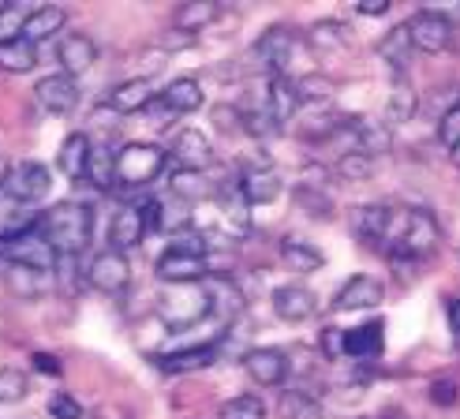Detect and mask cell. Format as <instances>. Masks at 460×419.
<instances>
[{
  "label": "cell",
  "instance_id": "obj_35",
  "mask_svg": "<svg viewBox=\"0 0 460 419\" xmlns=\"http://www.w3.org/2000/svg\"><path fill=\"white\" fill-rule=\"evenodd\" d=\"M217 4H210V0H191V4H180L176 8V15H172V27L176 31H183V34H195L199 38V31H206L210 22L217 19Z\"/></svg>",
  "mask_w": 460,
  "mask_h": 419
},
{
  "label": "cell",
  "instance_id": "obj_10",
  "mask_svg": "<svg viewBox=\"0 0 460 419\" xmlns=\"http://www.w3.org/2000/svg\"><path fill=\"white\" fill-rule=\"evenodd\" d=\"M389 214H394V206H389V202L352 206L349 210V236L356 244H367V247H382L385 232H389Z\"/></svg>",
  "mask_w": 460,
  "mask_h": 419
},
{
  "label": "cell",
  "instance_id": "obj_36",
  "mask_svg": "<svg viewBox=\"0 0 460 419\" xmlns=\"http://www.w3.org/2000/svg\"><path fill=\"white\" fill-rule=\"evenodd\" d=\"M34 64H38V49L31 41H22V38L0 41V72L27 76V72H34Z\"/></svg>",
  "mask_w": 460,
  "mask_h": 419
},
{
  "label": "cell",
  "instance_id": "obj_31",
  "mask_svg": "<svg viewBox=\"0 0 460 419\" xmlns=\"http://www.w3.org/2000/svg\"><path fill=\"white\" fill-rule=\"evenodd\" d=\"M382 352V322H367L356 330H344V356L352 360H375Z\"/></svg>",
  "mask_w": 460,
  "mask_h": 419
},
{
  "label": "cell",
  "instance_id": "obj_22",
  "mask_svg": "<svg viewBox=\"0 0 460 419\" xmlns=\"http://www.w3.org/2000/svg\"><path fill=\"white\" fill-rule=\"evenodd\" d=\"M420 109V94H416V86H411L408 76H397L394 83H389V98H385V128L394 131V128H404L411 116H416Z\"/></svg>",
  "mask_w": 460,
  "mask_h": 419
},
{
  "label": "cell",
  "instance_id": "obj_29",
  "mask_svg": "<svg viewBox=\"0 0 460 419\" xmlns=\"http://www.w3.org/2000/svg\"><path fill=\"white\" fill-rule=\"evenodd\" d=\"M217 360V344H191V348H180V352H169L161 356L157 367L165 370V375H188V370H199V367H210Z\"/></svg>",
  "mask_w": 460,
  "mask_h": 419
},
{
  "label": "cell",
  "instance_id": "obj_1",
  "mask_svg": "<svg viewBox=\"0 0 460 419\" xmlns=\"http://www.w3.org/2000/svg\"><path fill=\"white\" fill-rule=\"evenodd\" d=\"M442 244V225L438 218L423 206H394L389 214V232H385V259L394 266H416L423 259H430Z\"/></svg>",
  "mask_w": 460,
  "mask_h": 419
},
{
  "label": "cell",
  "instance_id": "obj_11",
  "mask_svg": "<svg viewBox=\"0 0 460 419\" xmlns=\"http://www.w3.org/2000/svg\"><path fill=\"white\" fill-rule=\"evenodd\" d=\"M34 102L53 116H72L79 109V83L72 76H64V72L41 76L34 83Z\"/></svg>",
  "mask_w": 460,
  "mask_h": 419
},
{
  "label": "cell",
  "instance_id": "obj_18",
  "mask_svg": "<svg viewBox=\"0 0 460 419\" xmlns=\"http://www.w3.org/2000/svg\"><path fill=\"white\" fill-rule=\"evenodd\" d=\"M202 289H206V299H210V311L221 318V325L233 322V318L243 311V304H247L243 289L233 281V277H225V273H217V277H206Z\"/></svg>",
  "mask_w": 460,
  "mask_h": 419
},
{
  "label": "cell",
  "instance_id": "obj_38",
  "mask_svg": "<svg viewBox=\"0 0 460 419\" xmlns=\"http://www.w3.org/2000/svg\"><path fill=\"white\" fill-rule=\"evenodd\" d=\"M281 419H322V401L311 389H285L278 401Z\"/></svg>",
  "mask_w": 460,
  "mask_h": 419
},
{
  "label": "cell",
  "instance_id": "obj_28",
  "mask_svg": "<svg viewBox=\"0 0 460 419\" xmlns=\"http://www.w3.org/2000/svg\"><path fill=\"white\" fill-rule=\"evenodd\" d=\"M278 254H281V263H285L292 273H314V270L326 266V254H322V251H318L311 240H304V236H285L281 247H278Z\"/></svg>",
  "mask_w": 460,
  "mask_h": 419
},
{
  "label": "cell",
  "instance_id": "obj_51",
  "mask_svg": "<svg viewBox=\"0 0 460 419\" xmlns=\"http://www.w3.org/2000/svg\"><path fill=\"white\" fill-rule=\"evenodd\" d=\"M143 112L150 116V128H169V124L176 120V116H172V112H169L165 105H161V98H154V102H150V105H146Z\"/></svg>",
  "mask_w": 460,
  "mask_h": 419
},
{
  "label": "cell",
  "instance_id": "obj_25",
  "mask_svg": "<svg viewBox=\"0 0 460 419\" xmlns=\"http://www.w3.org/2000/svg\"><path fill=\"white\" fill-rule=\"evenodd\" d=\"M86 180H90V188H98V192L117 188V147H112L109 138H102V143H90Z\"/></svg>",
  "mask_w": 460,
  "mask_h": 419
},
{
  "label": "cell",
  "instance_id": "obj_5",
  "mask_svg": "<svg viewBox=\"0 0 460 419\" xmlns=\"http://www.w3.org/2000/svg\"><path fill=\"white\" fill-rule=\"evenodd\" d=\"M292 53H296V34L288 27H270L255 45H251L243 72H262L266 79L270 76H288Z\"/></svg>",
  "mask_w": 460,
  "mask_h": 419
},
{
  "label": "cell",
  "instance_id": "obj_33",
  "mask_svg": "<svg viewBox=\"0 0 460 419\" xmlns=\"http://www.w3.org/2000/svg\"><path fill=\"white\" fill-rule=\"evenodd\" d=\"M307 45L314 53H341L349 45V27L341 19H318L307 31Z\"/></svg>",
  "mask_w": 460,
  "mask_h": 419
},
{
  "label": "cell",
  "instance_id": "obj_39",
  "mask_svg": "<svg viewBox=\"0 0 460 419\" xmlns=\"http://www.w3.org/2000/svg\"><path fill=\"white\" fill-rule=\"evenodd\" d=\"M38 225V214L31 206H19V202H4L0 206V244L4 240H12V236H19V232H31Z\"/></svg>",
  "mask_w": 460,
  "mask_h": 419
},
{
  "label": "cell",
  "instance_id": "obj_13",
  "mask_svg": "<svg viewBox=\"0 0 460 419\" xmlns=\"http://www.w3.org/2000/svg\"><path fill=\"white\" fill-rule=\"evenodd\" d=\"M236 188L247 199V206H270V202L281 199L285 180H281L278 169H270V165H247L236 176Z\"/></svg>",
  "mask_w": 460,
  "mask_h": 419
},
{
  "label": "cell",
  "instance_id": "obj_17",
  "mask_svg": "<svg viewBox=\"0 0 460 419\" xmlns=\"http://www.w3.org/2000/svg\"><path fill=\"white\" fill-rule=\"evenodd\" d=\"M270 304H273V315H278L281 322H307L318 315V296L304 285H281V289H273L270 296Z\"/></svg>",
  "mask_w": 460,
  "mask_h": 419
},
{
  "label": "cell",
  "instance_id": "obj_2",
  "mask_svg": "<svg viewBox=\"0 0 460 419\" xmlns=\"http://www.w3.org/2000/svg\"><path fill=\"white\" fill-rule=\"evenodd\" d=\"M38 232L57 254L79 259L86 244L94 240V214H90V206H83V202H57L53 210H45L38 218Z\"/></svg>",
  "mask_w": 460,
  "mask_h": 419
},
{
  "label": "cell",
  "instance_id": "obj_56",
  "mask_svg": "<svg viewBox=\"0 0 460 419\" xmlns=\"http://www.w3.org/2000/svg\"><path fill=\"white\" fill-rule=\"evenodd\" d=\"M8 169H12V165H8V157H0V192H4V180H8Z\"/></svg>",
  "mask_w": 460,
  "mask_h": 419
},
{
  "label": "cell",
  "instance_id": "obj_48",
  "mask_svg": "<svg viewBox=\"0 0 460 419\" xmlns=\"http://www.w3.org/2000/svg\"><path fill=\"white\" fill-rule=\"evenodd\" d=\"M195 41H199L195 34H183V31L169 27L165 34H161V38H157V53H165V57H169V53H180V49H191V45H195Z\"/></svg>",
  "mask_w": 460,
  "mask_h": 419
},
{
  "label": "cell",
  "instance_id": "obj_41",
  "mask_svg": "<svg viewBox=\"0 0 460 419\" xmlns=\"http://www.w3.org/2000/svg\"><path fill=\"white\" fill-rule=\"evenodd\" d=\"M217 419H266V405L259 397H251V393H240V397L225 401L217 408Z\"/></svg>",
  "mask_w": 460,
  "mask_h": 419
},
{
  "label": "cell",
  "instance_id": "obj_44",
  "mask_svg": "<svg viewBox=\"0 0 460 419\" xmlns=\"http://www.w3.org/2000/svg\"><path fill=\"white\" fill-rule=\"evenodd\" d=\"M34 8L27 4V0H15V4H4V12H0V41H12L22 34V22H27Z\"/></svg>",
  "mask_w": 460,
  "mask_h": 419
},
{
  "label": "cell",
  "instance_id": "obj_16",
  "mask_svg": "<svg viewBox=\"0 0 460 419\" xmlns=\"http://www.w3.org/2000/svg\"><path fill=\"white\" fill-rule=\"evenodd\" d=\"M146 240V221H143V206L139 202H124L109 221V247L128 254L131 247H139Z\"/></svg>",
  "mask_w": 460,
  "mask_h": 419
},
{
  "label": "cell",
  "instance_id": "obj_57",
  "mask_svg": "<svg viewBox=\"0 0 460 419\" xmlns=\"http://www.w3.org/2000/svg\"><path fill=\"white\" fill-rule=\"evenodd\" d=\"M449 161H453V165H456V169H460V143H456V147H453V150H449Z\"/></svg>",
  "mask_w": 460,
  "mask_h": 419
},
{
  "label": "cell",
  "instance_id": "obj_4",
  "mask_svg": "<svg viewBox=\"0 0 460 419\" xmlns=\"http://www.w3.org/2000/svg\"><path fill=\"white\" fill-rule=\"evenodd\" d=\"M154 315L169 325V330H188V325L202 322L210 315V299H206L202 281L191 285H161L154 296Z\"/></svg>",
  "mask_w": 460,
  "mask_h": 419
},
{
  "label": "cell",
  "instance_id": "obj_43",
  "mask_svg": "<svg viewBox=\"0 0 460 419\" xmlns=\"http://www.w3.org/2000/svg\"><path fill=\"white\" fill-rule=\"evenodd\" d=\"M27 389H31V382H27V375H22L19 367H0V405L22 401L27 397Z\"/></svg>",
  "mask_w": 460,
  "mask_h": 419
},
{
  "label": "cell",
  "instance_id": "obj_7",
  "mask_svg": "<svg viewBox=\"0 0 460 419\" xmlns=\"http://www.w3.org/2000/svg\"><path fill=\"white\" fill-rule=\"evenodd\" d=\"M83 281H86L90 289L105 292V296H120V292H128V285H131V263H128V254L112 251V247L98 251L94 259L86 263Z\"/></svg>",
  "mask_w": 460,
  "mask_h": 419
},
{
  "label": "cell",
  "instance_id": "obj_14",
  "mask_svg": "<svg viewBox=\"0 0 460 419\" xmlns=\"http://www.w3.org/2000/svg\"><path fill=\"white\" fill-rule=\"evenodd\" d=\"M154 273L161 285H191L210 277V259H195V254H180V251H161V259L154 263Z\"/></svg>",
  "mask_w": 460,
  "mask_h": 419
},
{
  "label": "cell",
  "instance_id": "obj_34",
  "mask_svg": "<svg viewBox=\"0 0 460 419\" xmlns=\"http://www.w3.org/2000/svg\"><path fill=\"white\" fill-rule=\"evenodd\" d=\"M210 180H206V173H188V169H172L169 173V195H176L180 202H202V199H210Z\"/></svg>",
  "mask_w": 460,
  "mask_h": 419
},
{
  "label": "cell",
  "instance_id": "obj_54",
  "mask_svg": "<svg viewBox=\"0 0 460 419\" xmlns=\"http://www.w3.org/2000/svg\"><path fill=\"white\" fill-rule=\"evenodd\" d=\"M356 12L367 15V19H378L389 12V0H356Z\"/></svg>",
  "mask_w": 460,
  "mask_h": 419
},
{
  "label": "cell",
  "instance_id": "obj_50",
  "mask_svg": "<svg viewBox=\"0 0 460 419\" xmlns=\"http://www.w3.org/2000/svg\"><path fill=\"white\" fill-rule=\"evenodd\" d=\"M322 352H326L330 360L333 356H344V330H337V325H326V330H322Z\"/></svg>",
  "mask_w": 460,
  "mask_h": 419
},
{
  "label": "cell",
  "instance_id": "obj_21",
  "mask_svg": "<svg viewBox=\"0 0 460 419\" xmlns=\"http://www.w3.org/2000/svg\"><path fill=\"white\" fill-rule=\"evenodd\" d=\"M57 60H60V72L79 79L83 72H90L98 60V45L90 41L86 34H64L57 45Z\"/></svg>",
  "mask_w": 460,
  "mask_h": 419
},
{
  "label": "cell",
  "instance_id": "obj_23",
  "mask_svg": "<svg viewBox=\"0 0 460 419\" xmlns=\"http://www.w3.org/2000/svg\"><path fill=\"white\" fill-rule=\"evenodd\" d=\"M262 102L270 109V116L278 124H288L300 116V98H296V86H292V76H270L266 79V90H262Z\"/></svg>",
  "mask_w": 460,
  "mask_h": 419
},
{
  "label": "cell",
  "instance_id": "obj_52",
  "mask_svg": "<svg viewBox=\"0 0 460 419\" xmlns=\"http://www.w3.org/2000/svg\"><path fill=\"white\" fill-rule=\"evenodd\" d=\"M31 363H34L38 375H49V379H57L60 370H64V367H60V360H57V356H49V352H34V356H31Z\"/></svg>",
  "mask_w": 460,
  "mask_h": 419
},
{
  "label": "cell",
  "instance_id": "obj_59",
  "mask_svg": "<svg viewBox=\"0 0 460 419\" xmlns=\"http://www.w3.org/2000/svg\"><path fill=\"white\" fill-rule=\"evenodd\" d=\"M359 419H367V415H359Z\"/></svg>",
  "mask_w": 460,
  "mask_h": 419
},
{
  "label": "cell",
  "instance_id": "obj_32",
  "mask_svg": "<svg viewBox=\"0 0 460 419\" xmlns=\"http://www.w3.org/2000/svg\"><path fill=\"white\" fill-rule=\"evenodd\" d=\"M4 281H8V289L19 299H38V296H45V289H49V273L31 270V266L4 263Z\"/></svg>",
  "mask_w": 460,
  "mask_h": 419
},
{
  "label": "cell",
  "instance_id": "obj_49",
  "mask_svg": "<svg viewBox=\"0 0 460 419\" xmlns=\"http://www.w3.org/2000/svg\"><path fill=\"white\" fill-rule=\"evenodd\" d=\"M49 415L53 419H83V405L72 397V393H57L49 401Z\"/></svg>",
  "mask_w": 460,
  "mask_h": 419
},
{
  "label": "cell",
  "instance_id": "obj_30",
  "mask_svg": "<svg viewBox=\"0 0 460 419\" xmlns=\"http://www.w3.org/2000/svg\"><path fill=\"white\" fill-rule=\"evenodd\" d=\"M411 38H408V31H404V22L401 27H394L382 41H378V57L389 64V72H394V79L397 76H408V60H411Z\"/></svg>",
  "mask_w": 460,
  "mask_h": 419
},
{
  "label": "cell",
  "instance_id": "obj_3",
  "mask_svg": "<svg viewBox=\"0 0 460 419\" xmlns=\"http://www.w3.org/2000/svg\"><path fill=\"white\" fill-rule=\"evenodd\" d=\"M169 154L157 143H124L117 147V188L120 192H143L165 173Z\"/></svg>",
  "mask_w": 460,
  "mask_h": 419
},
{
  "label": "cell",
  "instance_id": "obj_6",
  "mask_svg": "<svg viewBox=\"0 0 460 419\" xmlns=\"http://www.w3.org/2000/svg\"><path fill=\"white\" fill-rule=\"evenodd\" d=\"M404 31L411 38V49L416 53H446L449 45H453V19L442 15L438 8H423L416 12L408 22H404Z\"/></svg>",
  "mask_w": 460,
  "mask_h": 419
},
{
  "label": "cell",
  "instance_id": "obj_53",
  "mask_svg": "<svg viewBox=\"0 0 460 419\" xmlns=\"http://www.w3.org/2000/svg\"><path fill=\"white\" fill-rule=\"evenodd\" d=\"M456 393H460V389H456L453 382H434V386H430V401L446 408V405H456Z\"/></svg>",
  "mask_w": 460,
  "mask_h": 419
},
{
  "label": "cell",
  "instance_id": "obj_40",
  "mask_svg": "<svg viewBox=\"0 0 460 419\" xmlns=\"http://www.w3.org/2000/svg\"><path fill=\"white\" fill-rule=\"evenodd\" d=\"M292 86H296V98H300V109L304 105H322V102L333 98V83L322 72H307L300 79H292Z\"/></svg>",
  "mask_w": 460,
  "mask_h": 419
},
{
  "label": "cell",
  "instance_id": "obj_12",
  "mask_svg": "<svg viewBox=\"0 0 460 419\" xmlns=\"http://www.w3.org/2000/svg\"><path fill=\"white\" fill-rule=\"evenodd\" d=\"M382 304H385V285L371 273H356L333 292V311H375Z\"/></svg>",
  "mask_w": 460,
  "mask_h": 419
},
{
  "label": "cell",
  "instance_id": "obj_55",
  "mask_svg": "<svg viewBox=\"0 0 460 419\" xmlns=\"http://www.w3.org/2000/svg\"><path fill=\"white\" fill-rule=\"evenodd\" d=\"M449 325H453V334H456V341H460V296L449 304Z\"/></svg>",
  "mask_w": 460,
  "mask_h": 419
},
{
  "label": "cell",
  "instance_id": "obj_19",
  "mask_svg": "<svg viewBox=\"0 0 460 419\" xmlns=\"http://www.w3.org/2000/svg\"><path fill=\"white\" fill-rule=\"evenodd\" d=\"M157 98V90H154V79H143V76H131L124 83H117L109 90V98L105 105L117 112V116H131V112H143L150 102Z\"/></svg>",
  "mask_w": 460,
  "mask_h": 419
},
{
  "label": "cell",
  "instance_id": "obj_42",
  "mask_svg": "<svg viewBox=\"0 0 460 419\" xmlns=\"http://www.w3.org/2000/svg\"><path fill=\"white\" fill-rule=\"evenodd\" d=\"M375 169H378V157H371V154H349V157L333 161V173L341 180H367V176H375Z\"/></svg>",
  "mask_w": 460,
  "mask_h": 419
},
{
  "label": "cell",
  "instance_id": "obj_37",
  "mask_svg": "<svg viewBox=\"0 0 460 419\" xmlns=\"http://www.w3.org/2000/svg\"><path fill=\"white\" fill-rule=\"evenodd\" d=\"M292 202L304 210L307 218H314V221H330L333 218V199L318 188V183H296L292 188Z\"/></svg>",
  "mask_w": 460,
  "mask_h": 419
},
{
  "label": "cell",
  "instance_id": "obj_58",
  "mask_svg": "<svg viewBox=\"0 0 460 419\" xmlns=\"http://www.w3.org/2000/svg\"><path fill=\"white\" fill-rule=\"evenodd\" d=\"M394 419H404V415H394Z\"/></svg>",
  "mask_w": 460,
  "mask_h": 419
},
{
  "label": "cell",
  "instance_id": "obj_45",
  "mask_svg": "<svg viewBox=\"0 0 460 419\" xmlns=\"http://www.w3.org/2000/svg\"><path fill=\"white\" fill-rule=\"evenodd\" d=\"M169 251H180V254H195V259H206V254H210V244H206V236H202L199 228H183V232H176V236H172Z\"/></svg>",
  "mask_w": 460,
  "mask_h": 419
},
{
  "label": "cell",
  "instance_id": "obj_46",
  "mask_svg": "<svg viewBox=\"0 0 460 419\" xmlns=\"http://www.w3.org/2000/svg\"><path fill=\"white\" fill-rule=\"evenodd\" d=\"M420 105L442 120V116H446L453 105H460V86H438V90H434V94H430L427 102H420Z\"/></svg>",
  "mask_w": 460,
  "mask_h": 419
},
{
  "label": "cell",
  "instance_id": "obj_27",
  "mask_svg": "<svg viewBox=\"0 0 460 419\" xmlns=\"http://www.w3.org/2000/svg\"><path fill=\"white\" fill-rule=\"evenodd\" d=\"M161 105H165L176 120L180 116H191V112H199L202 109V102H206V94H202V86L195 83V79H172L165 90H161Z\"/></svg>",
  "mask_w": 460,
  "mask_h": 419
},
{
  "label": "cell",
  "instance_id": "obj_15",
  "mask_svg": "<svg viewBox=\"0 0 460 419\" xmlns=\"http://www.w3.org/2000/svg\"><path fill=\"white\" fill-rule=\"evenodd\" d=\"M165 154L176 161V169H188V173H206V165L214 161L210 138H206L199 128L176 131V135H172V147H169Z\"/></svg>",
  "mask_w": 460,
  "mask_h": 419
},
{
  "label": "cell",
  "instance_id": "obj_26",
  "mask_svg": "<svg viewBox=\"0 0 460 419\" xmlns=\"http://www.w3.org/2000/svg\"><path fill=\"white\" fill-rule=\"evenodd\" d=\"M86 161H90V135L72 131L57 150V169L64 173V180L79 183V180H86Z\"/></svg>",
  "mask_w": 460,
  "mask_h": 419
},
{
  "label": "cell",
  "instance_id": "obj_20",
  "mask_svg": "<svg viewBox=\"0 0 460 419\" xmlns=\"http://www.w3.org/2000/svg\"><path fill=\"white\" fill-rule=\"evenodd\" d=\"M243 370L259 386H285L292 367H288V356L281 352V348H251V352L243 356Z\"/></svg>",
  "mask_w": 460,
  "mask_h": 419
},
{
  "label": "cell",
  "instance_id": "obj_8",
  "mask_svg": "<svg viewBox=\"0 0 460 419\" xmlns=\"http://www.w3.org/2000/svg\"><path fill=\"white\" fill-rule=\"evenodd\" d=\"M53 192V176L41 161H19V165L8 169V180H4V199L19 202V206H38L45 195Z\"/></svg>",
  "mask_w": 460,
  "mask_h": 419
},
{
  "label": "cell",
  "instance_id": "obj_47",
  "mask_svg": "<svg viewBox=\"0 0 460 419\" xmlns=\"http://www.w3.org/2000/svg\"><path fill=\"white\" fill-rule=\"evenodd\" d=\"M438 143L446 147V150H453L456 143H460V105H453L442 120H438Z\"/></svg>",
  "mask_w": 460,
  "mask_h": 419
},
{
  "label": "cell",
  "instance_id": "obj_24",
  "mask_svg": "<svg viewBox=\"0 0 460 419\" xmlns=\"http://www.w3.org/2000/svg\"><path fill=\"white\" fill-rule=\"evenodd\" d=\"M64 22H67V12L60 8V4H41V8H34L31 15H27V22H22V41H31L34 49L41 41H49V38H57L60 31H64Z\"/></svg>",
  "mask_w": 460,
  "mask_h": 419
},
{
  "label": "cell",
  "instance_id": "obj_9",
  "mask_svg": "<svg viewBox=\"0 0 460 419\" xmlns=\"http://www.w3.org/2000/svg\"><path fill=\"white\" fill-rule=\"evenodd\" d=\"M0 254H4V263L31 266V270H41V273H53V266H57V251L45 244L38 225L31 232H19V236L4 240V244H0Z\"/></svg>",
  "mask_w": 460,
  "mask_h": 419
}]
</instances>
